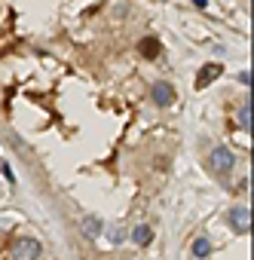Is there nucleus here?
Here are the masks:
<instances>
[{"label": "nucleus", "instance_id": "1", "mask_svg": "<svg viewBox=\"0 0 254 260\" xmlns=\"http://www.w3.org/2000/svg\"><path fill=\"white\" fill-rule=\"evenodd\" d=\"M40 254H43V245L34 236H19L9 245V260H40Z\"/></svg>", "mask_w": 254, "mask_h": 260}, {"label": "nucleus", "instance_id": "2", "mask_svg": "<svg viewBox=\"0 0 254 260\" xmlns=\"http://www.w3.org/2000/svg\"><path fill=\"white\" fill-rule=\"evenodd\" d=\"M233 165H236L233 150H227V147H214V150L208 153V168L214 171V175H227V171H233Z\"/></svg>", "mask_w": 254, "mask_h": 260}, {"label": "nucleus", "instance_id": "3", "mask_svg": "<svg viewBox=\"0 0 254 260\" xmlns=\"http://www.w3.org/2000/svg\"><path fill=\"white\" fill-rule=\"evenodd\" d=\"M230 227H233V233H239V236H245L251 230V211L245 205H239V208H233V211H230Z\"/></svg>", "mask_w": 254, "mask_h": 260}, {"label": "nucleus", "instance_id": "4", "mask_svg": "<svg viewBox=\"0 0 254 260\" xmlns=\"http://www.w3.org/2000/svg\"><path fill=\"white\" fill-rule=\"evenodd\" d=\"M150 98H153L156 107H172V104H175V89H172L169 83H153Z\"/></svg>", "mask_w": 254, "mask_h": 260}, {"label": "nucleus", "instance_id": "5", "mask_svg": "<svg viewBox=\"0 0 254 260\" xmlns=\"http://www.w3.org/2000/svg\"><path fill=\"white\" fill-rule=\"evenodd\" d=\"M224 74V64H205L202 71L196 74V89H205V83H211V80H217Z\"/></svg>", "mask_w": 254, "mask_h": 260}, {"label": "nucleus", "instance_id": "6", "mask_svg": "<svg viewBox=\"0 0 254 260\" xmlns=\"http://www.w3.org/2000/svg\"><path fill=\"white\" fill-rule=\"evenodd\" d=\"M132 242H135V245H150V242H153V227L138 223V227L132 230Z\"/></svg>", "mask_w": 254, "mask_h": 260}, {"label": "nucleus", "instance_id": "7", "mask_svg": "<svg viewBox=\"0 0 254 260\" xmlns=\"http://www.w3.org/2000/svg\"><path fill=\"white\" fill-rule=\"evenodd\" d=\"M211 254V242L205 239V236H199V239H193V257H199V260H205Z\"/></svg>", "mask_w": 254, "mask_h": 260}, {"label": "nucleus", "instance_id": "8", "mask_svg": "<svg viewBox=\"0 0 254 260\" xmlns=\"http://www.w3.org/2000/svg\"><path fill=\"white\" fill-rule=\"evenodd\" d=\"M83 233L89 239H98L101 236V220L98 217H83Z\"/></svg>", "mask_w": 254, "mask_h": 260}, {"label": "nucleus", "instance_id": "9", "mask_svg": "<svg viewBox=\"0 0 254 260\" xmlns=\"http://www.w3.org/2000/svg\"><path fill=\"white\" fill-rule=\"evenodd\" d=\"M141 52H144V55H156V40H153V37H147V40L141 43Z\"/></svg>", "mask_w": 254, "mask_h": 260}, {"label": "nucleus", "instance_id": "10", "mask_svg": "<svg viewBox=\"0 0 254 260\" xmlns=\"http://www.w3.org/2000/svg\"><path fill=\"white\" fill-rule=\"evenodd\" d=\"M107 239H111V245H123V242H126V236H123V230H120V227H114Z\"/></svg>", "mask_w": 254, "mask_h": 260}, {"label": "nucleus", "instance_id": "11", "mask_svg": "<svg viewBox=\"0 0 254 260\" xmlns=\"http://www.w3.org/2000/svg\"><path fill=\"white\" fill-rule=\"evenodd\" d=\"M239 126L248 129V104H242V110H239Z\"/></svg>", "mask_w": 254, "mask_h": 260}]
</instances>
